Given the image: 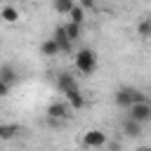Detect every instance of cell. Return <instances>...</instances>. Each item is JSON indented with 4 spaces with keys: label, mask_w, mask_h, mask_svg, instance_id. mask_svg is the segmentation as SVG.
Segmentation results:
<instances>
[{
    "label": "cell",
    "mask_w": 151,
    "mask_h": 151,
    "mask_svg": "<svg viewBox=\"0 0 151 151\" xmlns=\"http://www.w3.org/2000/svg\"><path fill=\"white\" fill-rule=\"evenodd\" d=\"M127 118L137 120L139 125H142V123H151V104H149V101H139V104L130 106V109H127Z\"/></svg>",
    "instance_id": "3"
},
{
    "label": "cell",
    "mask_w": 151,
    "mask_h": 151,
    "mask_svg": "<svg viewBox=\"0 0 151 151\" xmlns=\"http://www.w3.org/2000/svg\"><path fill=\"white\" fill-rule=\"evenodd\" d=\"M64 97H66V101H68V106H71V109H76V111L85 106V97H83V92H80L78 87H76V90H71V92H66Z\"/></svg>",
    "instance_id": "8"
},
{
    "label": "cell",
    "mask_w": 151,
    "mask_h": 151,
    "mask_svg": "<svg viewBox=\"0 0 151 151\" xmlns=\"http://www.w3.org/2000/svg\"><path fill=\"white\" fill-rule=\"evenodd\" d=\"M113 101H116V106L130 109V106H134V104H139V101H146V94H142V92L134 90V87H120V90L113 94Z\"/></svg>",
    "instance_id": "2"
},
{
    "label": "cell",
    "mask_w": 151,
    "mask_h": 151,
    "mask_svg": "<svg viewBox=\"0 0 151 151\" xmlns=\"http://www.w3.org/2000/svg\"><path fill=\"white\" fill-rule=\"evenodd\" d=\"M68 19H71V24H78V26H80V24L85 21V9H83L80 5H76V7L71 9V14H68Z\"/></svg>",
    "instance_id": "15"
},
{
    "label": "cell",
    "mask_w": 151,
    "mask_h": 151,
    "mask_svg": "<svg viewBox=\"0 0 151 151\" xmlns=\"http://www.w3.org/2000/svg\"><path fill=\"white\" fill-rule=\"evenodd\" d=\"M83 144L87 149H99V146L106 144V132H101V130H87L83 134Z\"/></svg>",
    "instance_id": "4"
},
{
    "label": "cell",
    "mask_w": 151,
    "mask_h": 151,
    "mask_svg": "<svg viewBox=\"0 0 151 151\" xmlns=\"http://www.w3.org/2000/svg\"><path fill=\"white\" fill-rule=\"evenodd\" d=\"M123 132H125L127 137H139V134H142V125H139L137 120H132V118H125V120H123Z\"/></svg>",
    "instance_id": "11"
},
{
    "label": "cell",
    "mask_w": 151,
    "mask_h": 151,
    "mask_svg": "<svg viewBox=\"0 0 151 151\" xmlns=\"http://www.w3.org/2000/svg\"><path fill=\"white\" fill-rule=\"evenodd\" d=\"M14 78H17L14 66H12V64H2V68H0V83L12 85V83H14Z\"/></svg>",
    "instance_id": "12"
},
{
    "label": "cell",
    "mask_w": 151,
    "mask_h": 151,
    "mask_svg": "<svg viewBox=\"0 0 151 151\" xmlns=\"http://www.w3.org/2000/svg\"><path fill=\"white\" fill-rule=\"evenodd\" d=\"M17 132H19V125H2L0 127V137L2 139H12Z\"/></svg>",
    "instance_id": "17"
},
{
    "label": "cell",
    "mask_w": 151,
    "mask_h": 151,
    "mask_svg": "<svg viewBox=\"0 0 151 151\" xmlns=\"http://www.w3.org/2000/svg\"><path fill=\"white\" fill-rule=\"evenodd\" d=\"M61 52V47H59V42L54 40V38H45L42 42H40V54L42 57H57Z\"/></svg>",
    "instance_id": "6"
},
{
    "label": "cell",
    "mask_w": 151,
    "mask_h": 151,
    "mask_svg": "<svg viewBox=\"0 0 151 151\" xmlns=\"http://www.w3.org/2000/svg\"><path fill=\"white\" fill-rule=\"evenodd\" d=\"M73 61H76V68H78L83 76H90V73H94V68H97V57H94V52H92L90 47H80V50L76 52V57H73Z\"/></svg>",
    "instance_id": "1"
},
{
    "label": "cell",
    "mask_w": 151,
    "mask_h": 151,
    "mask_svg": "<svg viewBox=\"0 0 151 151\" xmlns=\"http://www.w3.org/2000/svg\"><path fill=\"white\" fill-rule=\"evenodd\" d=\"M7 92H9V85L0 83V97H7Z\"/></svg>",
    "instance_id": "18"
},
{
    "label": "cell",
    "mask_w": 151,
    "mask_h": 151,
    "mask_svg": "<svg viewBox=\"0 0 151 151\" xmlns=\"http://www.w3.org/2000/svg\"><path fill=\"white\" fill-rule=\"evenodd\" d=\"M76 87H78V83H76L73 76H68V73H59V76H57V90H59L61 94H66V92H71V90H76Z\"/></svg>",
    "instance_id": "5"
},
{
    "label": "cell",
    "mask_w": 151,
    "mask_h": 151,
    "mask_svg": "<svg viewBox=\"0 0 151 151\" xmlns=\"http://www.w3.org/2000/svg\"><path fill=\"white\" fill-rule=\"evenodd\" d=\"M52 38L59 42V47H61V52H71V40H68V35H66V28L64 26H57L54 28V33H52Z\"/></svg>",
    "instance_id": "7"
},
{
    "label": "cell",
    "mask_w": 151,
    "mask_h": 151,
    "mask_svg": "<svg viewBox=\"0 0 151 151\" xmlns=\"http://www.w3.org/2000/svg\"><path fill=\"white\" fill-rule=\"evenodd\" d=\"M47 116H50V118H68L71 113H68V106H66V104L52 101V104L47 106Z\"/></svg>",
    "instance_id": "9"
},
{
    "label": "cell",
    "mask_w": 151,
    "mask_h": 151,
    "mask_svg": "<svg viewBox=\"0 0 151 151\" xmlns=\"http://www.w3.org/2000/svg\"><path fill=\"white\" fill-rule=\"evenodd\" d=\"M0 19H5L7 24H14V21H19V9H17L14 5H2V9H0Z\"/></svg>",
    "instance_id": "10"
},
{
    "label": "cell",
    "mask_w": 151,
    "mask_h": 151,
    "mask_svg": "<svg viewBox=\"0 0 151 151\" xmlns=\"http://www.w3.org/2000/svg\"><path fill=\"white\" fill-rule=\"evenodd\" d=\"M137 33H139L142 38H151V17L139 19V24H137Z\"/></svg>",
    "instance_id": "14"
},
{
    "label": "cell",
    "mask_w": 151,
    "mask_h": 151,
    "mask_svg": "<svg viewBox=\"0 0 151 151\" xmlns=\"http://www.w3.org/2000/svg\"><path fill=\"white\" fill-rule=\"evenodd\" d=\"M64 28H66V35H68L71 42H76V40L80 38V26H78V24H71V21H68V24H64Z\"/></svg>",
    "instance_id": "16"
},
{
    "label": "cell",
    "mask_w": 151,
    "mask_h": 151,
    "mask_svg": "<svg viewBox=\"0 0 151 151\" xmlns=\"http://www.w3.org/2000/svg\"><path fill=\"white\" fill-rule=\"evenodd\" d=\"M73 7H76V2H71V0H57V2L52 5V9H54L57 14H71Z\"/></svg>",
    "instance_id": "13"
}]
</instances>
